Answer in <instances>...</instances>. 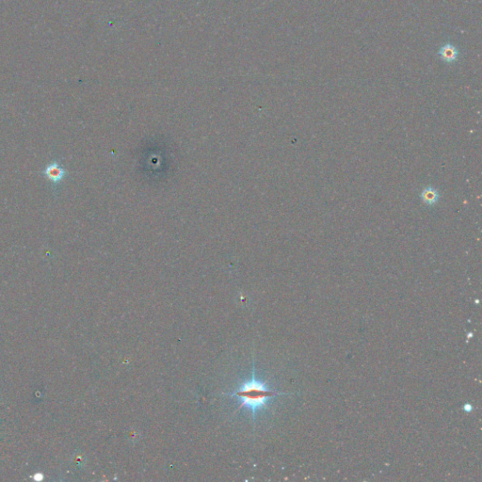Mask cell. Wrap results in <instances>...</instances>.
I'll return each instance as SVG.
<instances>
[{
    "mask_svg": "<svg viewBox=\"0 0 482 482\" xmlns=\"http://www.w3.org/2000/svg\"><path fill=\"white\" fill-rule=\"evenodd\" d=\"M226 395L238 398L241 402L239 408L249 409L255 418L258 411H261L266 407L271 398L280 395L289 394L282 393L269 388L266 382H263L257 378L254 370L253 376L249 381L244 382L235 391L227 393Z\"/></svg>",
    "mask_w": 482,
    "mask_h": 482,
    "instance_id": "obj_1",
    "label": "cell"
},
{
    "mask_svg": "<svg viewBox=\"0 0 482 482\" xmlns=\"http://www.w3.org/2000/svg\"><path fill=\"white\" fill-rule=\"evenodd\" d=\"M43 174L51 182L58 184L64 178L66 171L58 162H53V163H50L45 168V170L43 171Z\"/></svg>",
    "mask_w": 482,
    "mask_h": 482,
    "instance_id": "obj_2",
    "label": "cell"
},
{
    "mask_svg": "<svg viewBox=\"0 0 482 482\" xmlns=\"http://www.w3.org/2000/svg\"><path fill=\"white\" fill-rule=\"evenodd\" d=\"M439 55L444 62L454 63L459 57V51L456 46L451 43H448L440 48Z\"/></svg>",
    "mask_w": 482,
    "mask_h": 482,
    "instance_id": "obj_3",
    "label": "cell"
}]
</instances>
